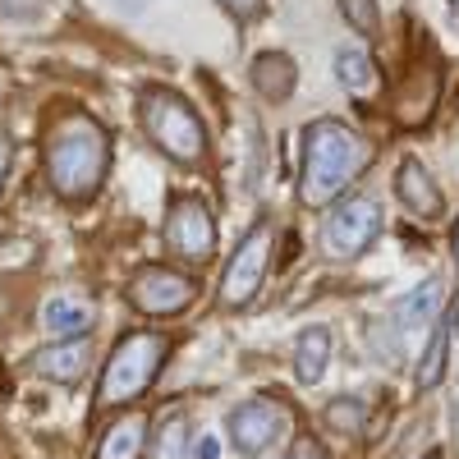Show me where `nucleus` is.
<instances>
[{
	"mask_svg": "<svg viewBox=\"0 0 459 459\" xmlns=\"http://www.w3.org/2000/svg\"><path fill=\"white\" fill-rule=\"evenodd\" d=\"M372 161V147L363 134H354L344 120H313L303 129V161H299V203L303 207H326L354 175Z\"/></svg>",
	"mask_w": 459,
	"mask_h": 459,
	"instance_id": "f257e3e1",
	"label": "nucleus"
},
{
	"mask_svg": "<svg viewBox=\"0 0 459 459\" xmlns=\"http://www.w3.org/2000/svg\"><path fill=\"white\" fill-rule=\"evenodd\" d=\"M106 161H110V143L92 115H65L47 138L51 188L69 203H88L97 194L106 179Z\"/></svg>",
	"mask_w": 459,
	"mask_h": 459,
	"instance_id": "f03ea898",
	"label": "nucleus"
},
{
	"mask_svg": "<svg viewBox=\"0 0 459 459\" xmlns=\"http://www.w3.org/2000/svg\"><path fill=\"white\" fill-rule=\"evenodd\" d=\"M138 125L152 138V147H157L161 157L179 161V166H198L207 157V129L198 120V110L170 88H147L143 92Z\"/></svg>",
	"mask_w": 459,
	"mask_h": 459,
	"instance_id": "7ed1b4c3",
	"label": "nucleus"
},
{
	"mask_svg": "<svg viewBox=\"0 0 459 459\" xmlns=\"http://www.w3.org/2000/svg\"><path fill=\"white\" fill-rule=\"evenodd\" d=\"M170 354V340L161 331H129L120 344L110 350L106 368H101V391L97 400L110 409V404H134L152 381H157L161 363Z\"/></svg>",
	"mask_w": 459,
	"mask_h": 459,
	"instance_id": "20e7f679",
	"label": "nucleus"
},
{
	"mask_svg": "<svg viewBox=\"0 0 459 459\" xmlns=\"http://www.w3.org/2000/svg\"><path fill=\"white\" fill-rule=\"evenodd\" d=\"M272 244H276L272 221H257L239 239V248L230 253L225 276H221V303L225 308H244V303L257 299V290L266 281V266H272Z\"/></svg>",
	"mask_w": 459,
	"mask_h": 459,
	"instance_id": "39448f33",
	"label": "nucleus"
},
{
	"mask_svg": "<svg viewBox=\"0 0 459 459\" xmlns=\"http://www.w3.org/2000/svg\"><path fill=\"white\" fill-rule=\"evenodd\" d=\"M377 235H381V207L372 198H363V194L340 198L326 212V221H322V248L331 257H340V262L344 257H363L377 244Z\"/></svg>",
	"mask_w": 459,
	"mask_h": 459,
	"instance_id": "423d86ee",
	"label": "nucleus"
},
{
	"mask_svg": "<svg viewBox=\"0 0 459 459\" xmlns=\"http://www.w3.org/2000/svg\"><path fill=\"white\" fill-rule=\"evenodd\" d=\"M225 432H230V446H235L239 455L257 459V455H266V450H272V446L290 432V409H285L281 400H266V395L244 400V404L230 409Z\"/></svg>",
	"mask_w": 459,
	"mask_h": 459,
	"instance_id": "0eeeda50",
	"label": "nucleus"
},
{
	"mask_svg": "<svg viewBox=\"0 0 459 459\" xmlns=\"http://www.w3.org/2000/svg\"><path fill=\"white\" fill-rule=\"evenodd\" d=\"M194 299H198V281L184 272H170V266H143L129 285V303L143 317H175Z\"/></svg>",
	"mask_w": 459,
	"mask_h": 459,
	"instance_id": "6e6552de",
	"label": "nucleus"
},
{
	"mask_svg": "<svg viewBox=\"0 0 459 459\" xmlns=\"http://www.w3.org/2000/svg\"><path fill=\"white\" fill-rule=\"evenodd\" d=\"M166 244L179 257H188V262L212 257V248H216V221H212V207L198 194L170 198V207H166Z\"/></svg>",
	"mask_w": 459,
	"mask_h": 459,
	"instance_id": "1a4fd4ad",
	"label": "nucleus"
},
{
	"mask_svg": "<svg viewBox=\"0 0 459 459\" xmlns=\"http://www.w3.org/2000/svg\"><path fill=\"white\" fill-rule=\"evenodd\" d=\"M395 198L404 203L409 216L418 221H441L446 216V194L437 188L432 170L418 161V157H404L400 161V175H395Z\"/></svg>",
	"mask_w": 459,
	"mask_h": 459,
	"instance_id": "9d476101",
	"label": "nucleus"
},
{
	"mask_svg": "<svg viewBox=\"0 0 459 459\" xmlns=\"http://www.w3.org/2000/svg\"><path fill=\"white\" fill-rule=\"evenodd\" d=\"M88 359H92V350H88V335L83 340H51L42 354L32 359V368L42 372L47 381H60V386H74L83 372H88Z\"/></svg>",
	"mask_w": 459,
	"mask_h": 459,
	"instance_id": "9b49d317",
	"label": "nucleus"
},
{
	"mask_svg": "<svg viewBox=\"0 0 459 459\" xmlns=\"http://www.w3.org/2000/svg\"><path fill=\"white\" fill-rule=\"evenodd\" d=\"M92 322H97L92 303L74 299V294H56V299H47V308H42V331L51 340H83L92 331Z\"/></svg>",
	"mask_w": 459,
	"mask_h": 459,
	"instance_id": "f8f14e48",
	"label": "nucleus"
},
{
	"mask_svg": "<svg viewBox=\"0 0 459 459\" xmlns=\"http://www.w3.org/2000/svg\"><path fill=\"white\" fill-rule=\"evenodd\" d=\"M248 79H253V92L266 97V101H290L294 83H299V69L285 51H262L248 69Z\"/></svg>",
	"mask_w": 459,
	"mask_h": 459,
	"instance_id": "ddd939ff",
	"label": "nucleus"
},
{
	"mask_svg": "<svg viewBox=\"0 0 459 459\" xmlns=\"http://www.w3.org/2000/svg\"><path fill=\"white\" fill-rule=\"evenodd\" d=\"M391 317L400 331H418V326H432L441 317V281H423L404 290L395 303H391Z\"/></svg>",
	"mask_w": 459,
	"mask_h": 459,
	"instance_id": "4468645a",
	"label": "nucleus"
},
{
	"mask_svg": "<svg viewBox=\"0 0 459 459\" xmlns=\"http://www.w3.org/2000/svg\"><path fill=\"white\" fill-rule=\"evenodd\" d=\"M326 368H331V331L326 326L299 331V340H294V377L303 381V386H317V381L326 377Z\"/></svg>",
	"mask_w": 459,
	"mask_h": 459,
	"instance_id": "2eb2a0df",
	"label": "nucleus"
},
{
	"mask_svg": "<svg viewBox=\"0 0 459 459\" xmlns=\"http://www.w3.org/2000/svg\"><path fill=\"white\" fill-rule=\"evenodd\" d=\"M143 450H147V418L125 413L106 428V437L97 446V459H143Z\"/></svg>",
	"mask_w": 459,
	"mask_h": 459,
	"instance_id": "dca6fc26",
	"label": "nucleus"
},
{
	"mask_svg": "<svg viewBox=\"0 0 459 459\" xmlns=\"http://www.w3.org/2000/svg\"><path fill=\"white\" fill-rule=\"evenodd\" d=\"M335 79H340L344 92H354V97H368L377 88V65H372L363 42H344L335 51Z\"/></svg>",
	"mask_w": 459,
	"mask_h": 459,
	"instance_id": "f3484780",
	"label": "nucleus"
},
{
	"mask_svg": "<svg viewBox=\"0 0 459 459\" xmlns=\"http://www.w3.org/2000/svg\"><path fill=\"white\" fill-rule=\"evenodd\" d=\"M446 354H450V335H446V322L437 317L432 322V335H428V350L418 359V386H437L446 377Z\"/></svg>",
	"mask_w": 459,
	"mask_h": 459,
	"instance_id": "a211bd4d",
	"label": "nucleus"
},
{
	"mask_svg": "<svg viewBox=\"0 0 459 459\" xmlns=\"http://www.w3.org/2000/svg\"><path fill=\"white\" fill-rule=\"evenodd\" d=\"M152 459H188V428H184V418H166V423H161L157 446H152Z\"/></svg>",
	"mask_w": 459,
	"mask_h": 459,
	"instance_id": "6ab92c4d",
	"label": "nucleus"
},
{
	"mask_svg": "<svg viewBox=\"0 0 459 459\" xmlns=\"http://www.w3.org/2000/svg\"><path fill=\"white\" fill-rule=\"evenodd\" d=\"M326 423H331L335 432H359V423H363V404H359L354 395H340V400H331V409H326Z\"/></svg>",
	"mask_w": 459,
	"mask_h": 459,
	"instance_id": "aec40b11",
	"label": "nucleus"
},
{
	"mask_svg": "<svg viewBox=\"0 0 459 459\" xmlns=\"http://www.w3.org/2000/svg\"><path fill=\"white\" fill-rule=\"evenodd\" d=\"M340 14L350 19L363 37H377V23H381L377 19V0H340Z\"/></svg>",
	"mask_w": 459,
	"mask_h": 459,
	"instance_id": "412c9836",
	"label": "nucleus"
},
{
	"mask_svg": "<svg viewBox=\"0 0 459 459\" xmlns=\"http://www.w3.org/2000/svg\"><path fill=\"white\" fill-rule=\"evenodd\" d=\"M47 5H51V0H0V10H5L10 19H42L47 14Z\"/></svg>",
	"mask_w": 459,
	"mask_h": 459,
	"instance_id": "4be33fe9",
	"label": "nucleus"
},
{
	"mask_svg": "<svg viewBox=\"0 0 459 459\" xmlns=\"http://www.w3.org/2000/svg\"><path fill=\"white\" fill-rule=\"evenodd\" d=\"M221 5H225V14L230 19H239V23H253L262 10H266V0H221Z\"/></svg>",
	"mask_w": 459,
	"mask_h": 459,
	"instance_id": "5701e85b",
	"label": "nucleus"
},
{
	"mask_svg": "<svg viewBox=\"0 0 459 459\" xmlns=\"http://www.w3.org/2000/svg\"><path fill=\"white\" fill-rule=\"evenodd\" d=\"M188 459H221V441L212 432H198L194 441H188Z\"/></svg>",
	"mask_w": 459,
	"mask_h": 459,
	"instance_id": "b1692460",
	"label": "nucleus"
},
{
	"mask_svg": "<svg viewBox=\"0 0 459 459\" xmlns=\"http://www.w3.org/2000/svg\"><path fill=\"white\" fill-rule=\"evenodd\" d=\"M441 322H446V335H450V344L459 340V294L450 299V308L441 313Z\"/></svg>",
	"mask_w": 459,
	"mask_h": 459,
	"instance_id": "393cba45",
	"label": "nucleus"
},
{
	"mask_svg": "<svg viewBox=\"0 0 459 459\" xmlns=\"http://www.w3.org/2000/svg\"><path fill=\"white\" fill-rule=\"evenodd\" d=\"M290 459H326V455L317 450V441H294V450H290Z\"/></svg>",
	"mask_w": 459,
	"mask_h": 459,
	"instance_id": "a878e982",
	"label": "nucleus"
},
{
	"mask_svg": "<svg viewBox=\"0 0 459 459\" xmlns=\"http://www.w3.org/2000/svg\"><path fill=\"white\" fill-rule=\"evenodd\" d=\"M10 161H14V147H10L5 134H0V184H5V175H10Z\"/></svg>",
	"mask_w": 459,
	"mask_h": 459,
	"instance_id": "bb28decb",
	"label": "nucleus"
},
{
	"mask_svg": "<svg viewBox=\"0 0 459 459\" xmlns=\"http://www.w3.org/2000/svg\"><path fill=\"white\" fill-rule=\"evenodd\" d=\"M450 248H455V266H459V221H455V235H450Z\"/></svg>",
	"mask_w": 459,
	"mask_h": 459,
	"instance_id": "cd10ccee",
	"label": "nucleus"
},
{
	"mask_svg": "<svg viewBox=\"0 0 459 459\" xmlns=\"http://www.w3.org/2000/svg\"><path fill=\"white\" fill-rule=\"evenodd\" d=\"M115 5H125V10H143L147 0H115Z\"/></svg>",
	"mask_w": 459,
	"mask_h": 459,
	"instance_id": "c85d7f7f",
	"label": "nucleus"
},
{
	"mask_svg": "<svg viewBox=\"0 0 459 459\" xmlns=\"http://www.w3.org/2000/svg\"><path fill=\"white\" fill-rule=\"evenodd\" d=\"M450 19H455V28H459V0H450Z\"/></svg>",
	"mask_w": 459,
	"mask_h": 459,
	"instance_id": "c756f323",
	"label": "nucleus"
},
{
	"mask_svg": "<svg viewBox=\"0 0 459 459\" xmlns=\"http://www.w3.org/2000/svg\"><path fill=\"white\" fill-rule=\"evenodd\" d=\"M428 459H441V455H428Z\"/></svg>",
	"mask_w": 459,
	"mask_h": 459,
	"instance_id": "7c9ffc66",
	"label": "nucleus"
}]
</instances>
